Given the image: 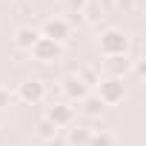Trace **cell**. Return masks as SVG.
<instances>
[{
	"label": "cell",
	"mask_w": 146,
	"mask_h": 146,
	"mask_svg": "<svg viewBox=\"0 0 146 146\" xmlns=\"http://www.w3.org/2000/svg\"><path fill=\"white\" fill-rule=\"evenodd\" d=\"M98 46H100V54H103V57L126 54V52H129V35H126L123 29H106V32L98 37Z\"/></svg>",
	"instance_id": "1"
},
{
	"label": "cell",
	"mask_w": 146,
	"mask_h": 146,
	"mask_svg": "<svg viewBox=\"0 0 146 146\" xmlns=\"http://www.w3.org/2000/svg\"><path fill=\"white\" fill-rule=\"evenodd\" d=\"M98 98L103 100V106H117L126 98V83L123 78H100L98 83Z\"/></svg>",
	"instance_id": "2"
},
{
	"label": "cell",
	"mask_w": 146,
	"mask_h": 146,
	"mask_svg": "<svg viewBox=\"0 0 146 146\" xmlns=\"http://www.w3.org/2000/svg\"><path fill=\"white\" fill-rule=\"evenodd\" d=\"M37 63H54V60H60V54H63V46L60 43H54V40H49V37H37V43L32 46V52H29Z\"/></svg>",
	"instance_id": "3"
},
{
	"label": "cell",
	"mask_w": 146,
	"mask_h": 146,
	"mask_svg": "<svg viewBox=\"0 0 146 146\" xmlns=\"http://www.w3.org/2000/svg\"><path fill=\"white\" fill-rule=\"evenodd\" d=\"M37 32H40V37H49V40H54V43H63V40L72 35V26H69L66 17H49Z\"/></svg>",
	"instance_id": "4"
},
{
	"label": "cell",
	"mask_w": 146,
	"mask_h": 146,
	"mask_svg": "<svg viewBox=\"0 0 146 146\" xmlns=\"http://www.w3.org/2000/svg\"><path fill=\"white\" fill-rule=\"evenodd\" d=\"M46 120H49L54 129H69L72 123H75V106H69V103H54V106H49Z\"/></svg>",
	"instance_id": "5"
},
{
	"label": "cell",
	"mask_w": 146,
	"mask_h": 146,
	"mask_svg": "<svg viewBox=\"0 0 146 146\" xmlns=\"http://www.w3.org/2000/svg\"><path fill=\"white\" fill-rule=\"evenodd\" d=\"M43 98H46V86H43L37 78H29V80H23V83L17 86V100H23V103L37 106Z\"/></svg>",
	"instance_id": "6"
},
{
	"label": "cell",
	"mask_w": 146,
	"mask_h": 146,
	"mask_svg": "<svg viewBox=\"0 0 146 146\" xmlns=\"http://www.w3.org/2000/svg\"><path fill=\"white\" fill-rule=\"evenodd\" d=\"M92 126H86V123H72L69 126V135H66V146H89V140H92Z\"/></svg>",
	"instance_id": "7"
},
{
	"label": "cell",
	"mask_w": 146,
	"mask_h": 146,
	"mask_svg": "<svg viewBox=\"0 0 146 146\" xmlns=\"http://www.w3.org/2000/svg\"><path fill=\"white\" fill-rule=\"evenodd\" d=\"M37 37H40V32H37L35 26H20V29L15 32V46H17L20 52H32V46L37 43Z\"/></svg>",
	"instance_id": "8"
},
{
	"label": "cell",
	"mask_w": 146,
	"mask_h": 146,
	"mask_svg": "<svg viewBox=\"0 0 146 146\" xmlns=\"http://www.w3.org/2000/svg\"><path fill=\"white\" fill-rule=\"evenodd\" d=\"M63 95L69 98V100H75V103H80L86 95H89V86L83 83V80H78L75 75H72V78H66L63 80Z\"/></svg>",
	"instance_id": "9"
},
{
	"label": "cell",
	"mask_w": 146,
	"mask_h": 146,
	"mask_svg": "<svg viewBox=\"0 0 146 146\" xmlns=\"http://www.w3.org/2000/svg\"><path fill=\"white\" fill-rule=\"evenodd\" d=\"M132 60L126 54H115V57H106V72H109V78H123L126 72H129Z\"/></svg>",
	"instance_id": "10"
},
{
	"label": "cell",
	"mask_w": 146,
	"mask_h": 146,
	"mask_svg": "<svg viewBox=\"0 0 146 146\" xmlns=\"http://www.w3.org/2000/svg\"><path fill=\"white\" fill-rule=\"evenodd\" d=\"M80 109H83L86 117H100V112H103L106 106H103V100H100L98 95H86V98L80 100Z\"/></svg>",
	"instance_id": "11"
},
{
	"label": "cell",
	"mask_w": 146,
	"mask_h": 146,
	"mask_svg": "<svg viewBox=\"0 0 146 146\" xmlns=\"http://www.w3.org/2000/svg\"><path fill=\"white\" fill-rule=\"evenodd\" d=\"M80 15H83V20H86V23H98V20L103 17V6H100V3H92V0H89V3L83 6V12H80Z\"/></svg>",
	"instance_id": "12"
},
{
	"label": "cell",
	"mask_w": 146,
	"mask_h": 146,
	"mask_svg": "<svg viewBox=\"0 0 146 146\" xmlns=\"http://www.w3.org/2000/svg\"><path fill=\"white\" fill-rule=\"evenodd\" d=\"M75 78H78V80H83L86 86H98V83H100V72H98V69H92V66H83Z\"/></svg>",
	"instance_id": "13"
},
{
	"label": "cell",
	"mask_w": 146,
	"mask_h": 146,
	"mask_svg": "<svg viewBox=\"0 0 146 146\" xmlns=\"http://www.w3.org/2000/svg\"><path fill=\"white\" fill-rule=\"evenodd\" d=\"M89 146H115V137H112L109 132H92Z\"/></svg>",
	"instance_id": "14"
},
{
	"label": "cell",
	"mask_w": 146,
	"mask_h": 146,
	"mask_svg": "<svg viewBox=\"0 0 146 146\" xmlns=\"http://www.w3.org/2000/svg\"><path fill=\"white\" fill-rule=\"evenodd\" d=\"M37 132H40V137H46V140H49V137H54V135H57V129H54V126H52V123H49V120H46V117H43V120H40V126H37Z\"/></svg>",
	"instance_id": "15"
},
{
	"label": "cell",
	"mask_w": 146,
	"mask_h": 146,
	"mask_svg": "<svg viewBox=\"0 0 146 146\" xmlns=\"http://www.w3.org/2000/svg\"><path fill=\"white\" fill-rule=\"evenodd\" d=\"M66 3H69V9H78V15L83 12V6L89 3V0H66Z\"/></svg>",
	"instance_id": "16"
},
{
	"label": "cell",
	"mask_w": 146,
	"mask_h": 146,
	"mask_svg": "<svg viewBox=\"0 0 146 146\" xmlns=\"http://www.w3.org/2000/svg\"><path fill=\"white\" fill-rule=\"evenodd\" d=\"M6 106H9V92L0 86V109H6Z\"/></svg>",
	"instance_id": "17"
},
{
	"label": "cell",
	"mask_w": 146,
	"mask_h": 146,
	"mask_svg": "<svg viewBox=\"0 0 146 146\" xmlns=\"http://www.w3.org/2000/svg\"><path fill=\"white\" fill-rule=\"evenodd\" d=\"M46 146H66V140L54 135V137H49V140H46Z\"/></svg>",
	"instance_id": "18"
}]
</instances>
